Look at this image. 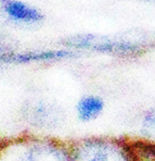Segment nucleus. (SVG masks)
Returning <instances> with one entry per match:
<instances>
[{"label":"nucleus","mask_w":155,"mask_h":161,"mask_svg":"<svg viewBox=\"0 0 155 161\" xmlns=\"http://www.w3.org/2000/svg\"><path fill=\"white\" fill-rule=\"evenodd\" d=\"M0 161H73L62 145L46 137H24L0 146Z\"/></svg>","instance_id":"1"},{"label":"nucleus","mask_w":155,"mask_h":161,"mask_svg":"<svg viewBox=\"0 0 155 161\" xmlns=\"http://www.w3.org/2000/svg\"><path fill=\"white\" fill-rule=\"evenodd\" d=\"M64 45L76 49H87L98 53L133 54L141 50L138 45L128 42H115L95 35H77L64 40Z\"/></svg>","instance_id":"2"},{"label":"nucleus","mask_w":155,"mask_h":161,"mask_svg":"<svg viewBox=\"0 0 155 161\" xmlns=\"http://www.w3.org/2000/svg\"><path fill=\"white\" fill-rule=\"evenodd\" d=\"M73 56L69 50H34L23 53H0V62L12 63V64H26L33 62L61 60Z\"/></svg>","instance_id":"3"},{"label":"nucleus","mask_w":155,"mask_h":161,"mask_svg":"<svg viewBox=\"0 0 155 161\" xmlns=\"http://www.w3.org/2000/svg\"><path fill=\"white\" fill-rule=\"evenodd\" d=\"M3 10L10 19L23 23H36L44 19L37 9L18 0H3Z\"/></svg>","instance_id":"4"},{"label":"nucleus","mask_w":155,"mask_h":161,"mask_svg":"<svg viewBox=\"0 0 155 161\" xmlns=\"http://www.w3.org/2000/svg\"><path fill=\"white\" fill-rule=\"evenodd\" d=\"M104 108V103L97 96H86L78 101L76 107L79 120L89 122L97 119Z\"/></svg>","instance_id":"5"},{"label":"nucleus","mask_w":155,"mask_h":161,"mask_svg":"<svg viewBox=\"0 0 155 161\" xmlns=\"http://www.w3.org/2000/svg\"><path fill=\"white\" fill-rule=\"evenodd\" d=\"M26 118L28 123L34 125L35 127L46 129V126H49L52 123L50 108L46 105V103H39L32 106L27 110Z\"/></svg>","instance_id":"6"},{"label":"nucleus","mask_w":155,"mask_h":161,"mask_svg":"<svg viewBox=\"0 0 155 161\" xmlns=\"http://www.w3.org/2000/svg\"><path fill=\"white\" fill-rule=\"evenodd\" d=\"M144 125L147 127H155V111H150L144 117Z\"/></svg>","instance_id":"7"},{"label":"nucleus","mask_w":155,"mask_h":161,"mask_svg":"<svg viewBox=\"0 0 155 161\" xmlns=\"http://www.w3.org/2000/svg\"><path fill=\"white\" fill-rule=\"evenodd\" d=\"M2 46V42H1V39H0V47Z\"/></svg>","instance_id":"8"}]
</instances>
